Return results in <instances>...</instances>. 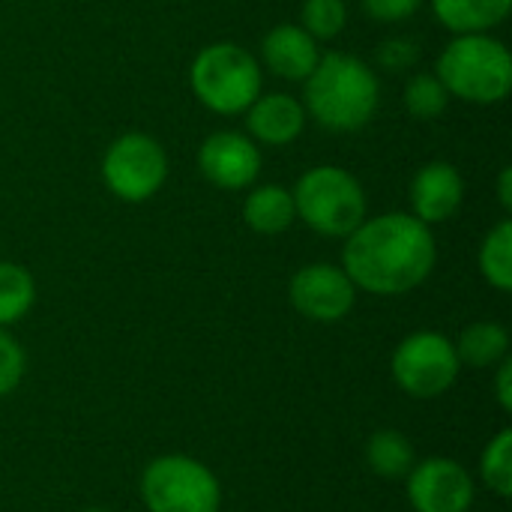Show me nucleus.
<instances>
[{
	"mask_svg": "<svg viewBox=\"0 0 512 512\" xmlns=\"http://www.w3.org/2000/svg\"><path fill=\"white\" fill-rule=\"evenodd\" d=\"M438 261V246L417 216L384 213L363 219L345 240L342 270L354 282L378 297H399L420 288Z\"/></svg>",
	"mask_w": 512,
	"mask_h": 512,
	"instance_id": "obj_1",
	"label": "nucleus"
},
{
	"mask_svg": "<svg viewBox=\"0 0 512 512\" xmlns=\"http://www.w3.org/2000/svg\"><path fill=\"white\" fill-rule=\"evenodd\" d=\"M306 111L330 132L363 129L381 102L378 75L354 54L330 51L306 78Z\"/></svg>",
	"mask_w": 512,
	"mask_h": 512,
	"instance_id": "obj_2",
	"label": "nucleus"
},
{
	"mask_svg": "<svg viewBox=\"0 0 512 512\" xmlns=\"http://www.w3.org/2000/svg\"><path fill=\"white\" fill-rule=\"evenodd\" d=\"M438 81L474 105L504 102L512 90V57L489 33H459L438 57Z\"/></svg>",
	"mask_w": 512,
	"mask_h": 512,
	"instance_id": "obj_3",
	"label": "nucleus"
},
{
	"mask_svg": "<svg viewBox=\"0 0 512 512\" xmlns=\"http://www.w3.org/2000/svg\"><path fill=\"white\" fill-rule=\"evenodd\" d=\"M291 195L297 216L324 237H348L366 219V192L360 180L336 165L309 168Z\"/></svg>",
	"mask_w": 512,
	"mask_h": 512,
	"instance_id": "obj_4",
	"label": "nucleus"
},
{
	"mask_svg": "<svg viewBox=\"0 0 512 512\" xmlns=\"http://www.w3.org/2000/svg\"><path fill=\"white\" fill-rule=\"evenodd\" d=\"M189 84L198 102L210 111L243 114L261 96V66L246 48L216 42L192 60Z\"/></svg>",
	"mask_w": 512,
	"mask_h": 512,
	"instance_id": "obj_5",
	"label": "nucleus"
},
{
	"mask_svg": "<svg viewBox=\"0 0 512 512\" xmlns=\"http://www.w3.org/2000/svg\"><path fill=\"white\" fill-rule=\"evenodd\" d=\"M138 492L147 512L222 510V486L216 474L204 462L192 456H180V453L153 459L141 471Z\"/></svg>",
	"mask_w": 512,
	"mask_h": 512,
	"instance_id": "obj_6",
	"label": "nucleus"
},
{
	"mask_svg": "<svg viewBox=\"0 0 512 512\" xmlns=\"http://www.w3.org/2000/svg\"><path fill=\"white\" fill-rule=\"evenodd\" d=\"M390 369H393V381L405 396L429 402L444 396L456 384L462 363L456 345L444 333L420 330L399 342Z\"/></svg>",
	"mask_w": 512,
	"mask_h": 512,
	"instance_id": "obj_7",
	"label": "nucleus"
},
{
	"mask_svg": "<svg viewBox=\"0 0 512 512\" xmlns=\"http://www.w3.org/2000/svg\"><path fill=\"white\" fill-rule=\"evenodd\" d=\"M168 177V156L162 144L144 132L120 135L105 159H102V180L105 186L129 204H141L153 198Z\"/></svg>",
	"mask_w": 512,
	"mask_h": 512,
	"instance_id": "obj_8",
	"label": "nucleus"
},
{
	"mask_svg": "<svg viewBox=\"0 0 512 512\" xmlns=\"http://www.w3.org/2000/svg\"><path fill=\"white\" fill-rule=\"evenodd\" d=\"M405 495L414 512H471L477 483L462 462L429 456L405 477Z\"/></svg>",
	"mask_w": 512,
	"mask_h": 512,
	"instance_id": "obj_9",
	"label": "nucleus"
},
{
	"mask_svg": "<svg viewBox=\"0 0 512 512\" xmlns=\"http://www.w3.org/2000/svg\"><path fill=\"white\" fill-rule=\"evenodd\" d=\"M288 300L303 318L318 324H336L354 309L357 288L336 264H306L291 276Z\"/></svg>",
	"mask_w": 512,
	"mask_h": 512,
	"instance_id": "obj_10",
	"label": "nucleus"
},
{
	"mask_svg": "<svg viewBox=\"0 0 512 512\" xmlns=\"http://www.w3.org/2000/svg\"><path fill=\"white\" fill-rule=\"evenodd\" d=\"M198 168L219 189H246L261 171V153L243 132H216L201 144Z\"/></svg>",
	"mask_w": 512,
	"mask_h": 512,
	"instance_id": "obj_11",
	"label": "nucleus"
},
{
	"mask_svg": "<svg viewBox=\"0 0 512 512\" xmlns=\"http://www.w3.org/2000/svg\"><path fill=\"white\" fill-rule=\"evenodd\" d=\"M465 201V180L450 162H429L411 183V207L423 225L447 222Z\"/></svg>",
	"mask_w": 512,
	"mask_h": 512,
	"instance_id": "obj_12",
	"label": "nucleus"
},
{
	"mask_svg": "<svg viewBox=\"0 0 512 512\" xmlns=\"http://www.w3.org/2000/svg\"><path fill=\"white\" fill-rule=\"evenodd\" d=\"M264 63L288 81H306L312 69L318 66V42L297 24H279L273 27L261 42Z\"/></svg>",
	"mask_w": 512,
	"mask_h": 512,
	"instance_id": "obj_13",
	"label": "nucleus"
},
{
	"mask_svg": "<svg viewBox=\"0 0 512 512\" xmlns=\"http://www.w3.org/2000/svg\"><path fill=\"white\" fill-rule=\"evenodd\" d=\"M246 126L249 135L258 138L261 144H291L303 126H306V108L288 96V93H267L258 96L249 108H246Z\"/></svg>",
	"mask_w": 512,
	"mask_h": 512,
	"instance_id": "obj_14",
	"label": "nucleus"
},
{
	"mask_svg": "<svg viewBox=\"0 0 512 512\" xmlns=\"http://www.w3.org/2000/svg\"><path fill=\"white\" fill-rule=\"evenodd\" d=\"M512 0H432L435 18L453 33H489L507 21Z\"/></svg>",
	"mask_w": 512,
	"mask_h": 512,
	"instance_id": "obj_15",
	"label": "nucleus"
},
{
	"mask_svg": "<svg viewBox=\"0 0 512 512\" xmlns=\"http://www.w3.org/2000/svg\"><path fill=\"white\" fill-rule=\"evenodd\" d=\"M243 219L255 234L276 237L288 231L297 219L294 195L285 186H258L255 192H249L243 204Z\"/></svg>",
	"mask_w": 512,
	"mask_h": 512,
	"instance_id": "obj_16",
	"label": "nucleus"
},
{
	"mask_svg": "<svg viewBox=\"0 0 512 512\" xmlns=\"http://www.w3.org/2000/svg\"><path fill=\"white\" fill-rule=\"evenodd\" d=\"M453 345H456L459 363L471 369H492L504 357H510V333L498 321H474L471 327L462 330L459 342Z\"/></svg>",
	"mask_w": 512,
	"mask_h": 512,
	"instance_id": "obj_17",
	"label": "nucleus"
},
{
	"mask_svg": "<svg viewBox=\"0 0 512 512\" xmlns=\"http://www.w3.org/2000/svg\"><path fill=\"white\" fill-rule=\"evenodd\" d=\"M366 465L381 480H405L417 465L411 438L399 429H378L366 441Z\"/></svg>",
	"mask_w": 512,
	"mask_h": 512,
	"instance_id": "obj_18",
	"label": "nucleus"
},
{
	"mask_svg": "<svg viewBox=\"0 0 512 512\" xmlns=\"http://www.w3.org/2000/svg\"><path fill=\"white\" fill-rule=\"evenodd\" d=\"M477 264H480V273L483 279L498 288V291H512V222L504 219L498 222L483 246H480V255H477Z\"/></svg>",
	"mask_w": 512,
	"mask_h": 512,
	"instance_id": "obj_19",
	"label": "nucleus"
},
{
	"mask_svg": "<svg viewBox=\"0 0 512 512\" xmlns=\"http://www.w3.org/2000/svg\"><path fill=\"white\" fill-rule=\"evenodd\" d=\"M36 303V282L21 264L0 261V327L21 321Z\"/></svg>",
	"mask_w": 512,
	"mask_h": 512,
	"instance_id": "obj_20",
	"label": "nucleus"
},
{
	"mask_svg": "<svg viewBox=\"0 0 512 512\" xmlns=\"http://www.w3.org/2000/svg\"><path fill=\"white\" fill-rule=\"evenodd\" d=\"M480 477L498 498L512 495V432L501 429L480 456Z\"/></svg>",
	"mask_w": 512,
	"mask_h": 512,
	"instance_id": "obj_21",
	"label": "nucleus"
},
{
	"mask_svg": "<svg viewBox=\"0 0 512 512\" xmlns=\"http://www.w3.org/2000/svg\"><path fill=\"white\" fill-rule=\"evenodd\" d=\"M450 105V93L447 87L438 81V75H414L405 87V108L411 117L417 120H435L438 114H444Z\"/></svg>",
	"mask_w": 512,
	"mask_h": 512,
	"instance_id": "obj_22",
	"label": "nucleus"
},
{
	"mask_svg": "<svg viewBox=\"0 0 512 512\" xmlns=\"http://www.w3.org/2000/svg\"><path fill=\"white\" fill-rule=\"evenodd\" d=\"M348 9L345 0H306L303 3V30L315 39H333L345 30Z\"/></svg>",
	"mask_w": 512,
	"mask_h": 512,
	"instance_id": "obj_23",
	"label": "nucleus"
},
{
	"mask_svg": "<svg viewBox=\"0 0 512 512\" xmlns=\"http://www.w3.org/2000/svg\"><path fill=\"white\" fill-rule=\"evenodd\" d=\"M24 351L21 345L6 333V327H0V399H6L9 393L18 390L21 378H24Z\"/></svg>",
	"mask_w": 512,
	"mask_h": 512,
	"instance_id": "obj_24",
	"label": "nucleus"
},
{
	"mask_svg": "<svg viewBox=\"0 0 512 512\" xmlns=\"http://www.w3.org/2000/svg\"><path fill=\"white\" fill-rule=\"evenodd\" d=\"M420 6H423V0H363V9L375 21H387V24L411 18Z\"/></svg>",
	"mask_w": 512,
	"mask_h": 512,
	"instance_id": "obj_25",
	"label": "nucleus"
},
{
	"mask_svg": "<svg viewBox=\"0 0 512 512\" xmlns=\"http://www.w3.org/2000/svg\"><path fill=\"white\" fill-rule=\"evenodd\" d=\"M378 60L387 69H408L417 60V45L411 39H387L378 48Z\"/></svg>",
	"mask_w": 512,
	"mask_h": 512,
	"instance_id": "obj_26",
	"label": "nucleus"
},
{
	"mask_svg": "<svg viewBox=\"0 0 512 512\" xmlns=\"http://www.w3.org/2000/svg\"><path fill=\"white\" fill-rule=\"evenodd\" d=\"M495 396H498V405L510 414L512 411V360L504 357L498 363V372H495Z\"/></svg>",
	"mask_w": 512,
	"mask_h": 512,
	"instance_id": "obj_27",
	"label": "nucleus"
},
{
	"mask_svg": "<svg viewBox=\"0 0 512 512\" xmlns=\"http://www.w3.org/2000/svg\"><path fill=\"white\" fill-rule=\"evenodd\" d=\"M498 198L504 210H512V168H504L498 177Z\"/></svg>",
	"mask_w": 512,
	"mask_h": 512,
	"instance_id": "obj_28",
	"label": "nucleus"
},
{
	"mask_svg": "<svg viewBox=\"0 0 512 512\" xmlns=\"http://www.w3.org/2000/svg\"><path fill=\"white\" fill-rule=\"evenodd\" d=\"M84 512H108V510H102V507H90V510H84Z\"/></svg>",
	"mask_w": 512,
	"mask_h": 512,
	"instance_id": "obj_29",
	"label": "nucleus"
}]
</instances>
